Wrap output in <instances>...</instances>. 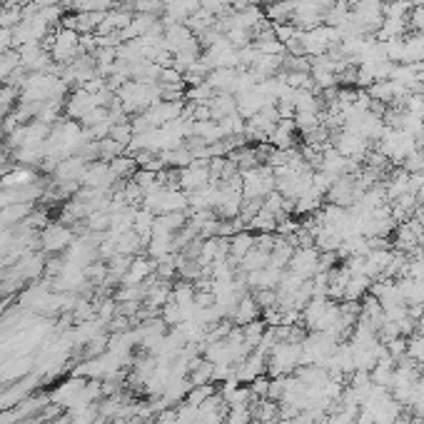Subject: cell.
I'll use <instances>...</instances> for the list:
<instances>
[{
  "mask_svg": "<svg viewBox=\"0 0 424 424\" xmlns=\"http://www.w3.org/2000/svg\"><path fill=\"white\" fill-rule=\"evenodd\" d=\"M297 362H302V344L280 342V344H275V350H272V362H269V367H272V374H287V372H292V367Z\"/></svg>",
  "mask_w": 424,
  "mask_h": 424,
  "instance_id": "52a82bcc",
  "label": "cell"
},
{
  "mask_svg": "<svg viewBox=\"0 0 424 424\" xmlns=\"http://www.w3.org/2000/svg\"><path fill=\"white\" fill-rule=\"evenodd\" d=\"M15 48V35L13 28H0V52H8Z\"/></svg>",
  "mask_w": 424,
  "mask_h": 424,
  "instance_id": "d6986e66",
  "label": "cell"
},
{
  "mask_svg": "<svg viewBox=\"0 0 424 424\" xmlns=\"http://www.w3.org/2000/svg\"><path fill=\"white\" fill-rule=\"evenodd\" d=\"M330 6H332L330 0H299L292 10V23L299 30L317 28V25L325 23V13Z\"/></svg>",
  "mask_w": 424,
  "mask_h": 424,
  "instance_id": "5b68a950",
  "label": "cell"
},
{
  "mask_svg": "<svg viewBox=\"0 0 424 424\" xmlns=\"http://www.w3.org/2000/svg\"><path fill=\"white\" fill-rule=\"evenodd\" d=\"M237 113V98L235 95H225V92H215V98L210 100V115L212 120H222L227 115Z\"/></svg>",
  "mask_w": 424,
  "mask_h": 424,
  "instance_id": "4fadbf2b",
  "label": "cell"
},
{
  "mask_svg": "<svg viewBox=\"0 0 424 424\" xmlns=\"http://www.w3.org/2000/svg\"><path fill=\"white\" fill-rule=\"evenodd\" d=\"M384 3H400V0H384Z\"/></svg>",
  "mask_w": 424,
  "mask_h": 424,
  "instance_id": "44dd1931",
  "label": "cell"
},
{
  "mask_svg": "<svg viewBox=\"0 0 424 424\" xmlns=\"http://www.w3.org/2000/svg\"><path fill=\"white\" fill-rule=\"evenodd\" d=\"M220 122V130H222V140L225 138H240V135H245V125L247 120L242 118L240 113H232L227 115V118H222Z\"/></svg>",
  "mask_w": 424,
  "mask_h": 424,
  "instance_id": "9a60e30c",
  "label": "cell"
},
{
  "mask_svg": "<svg viewBox=\"0 0 424 424\" xmlns=\"http://www.w3.org/2000/svg\"><path fill=\"white\" fill-rule=\"evenodd\" d=\"M400 63H424V41L417 33L404 38V45H402V60Z\"/></svg>",
  "mask_w": 424,
  "mask_h": 424,
  "instance_id": "5bb4252c",
  "label": "cell"
},
{
  "mask_svg": "<svg viewBox=\"0 0 424 424\" xmlns=\"http://www.w3.org/2000/svg\"><path fill=\"white\" fill-rule=\"evenodd\" d=\"M253 247H255V235L250 232V229L235 232V235L229 237V260H232L235 264H240L242 257H245Z\"/></svg>",
  "mask_w": 424,
  "mask_h": 424,
  "instance_id": "30bf717a",
  "label": "cell"
},
{
  "mask_svg": "<svg viewBox=\"0 0 424 424\" xmlns=\"http://www.w3.org/2000/svg\"><path fill=\"white\" fill-rule=\"evenodd\" d=\"M422 153H424V143H422Z\"/></svg>",
  "mask_w": 424,
  "mask_h": 424,
  "instance_id": "7402d4cb",
  "label": "cell"
},
{
  "mask_svg": "<svg viewBox=\"0 0 424 424\" xmlns=\"http://www.w3.org/2000/svg\"><path fill=\"white\" fill-rule=\"evenodd\" d=\"M402 165H404V170H407V172H412V175H414V172H424V153H422V150H414L412 155L402 162Z\"/></svg>",
  "mask_w": 424,
  "mask_h": 424,
  "instance_id": "ac0fdd59",
  "label": "cell"
},
{
  "mask_svg": "<svg viewBox=\"0 0 424 424\" xmlns=\"http://www.w3.org/2000/svg\"><path fill=\"white\" fill-rule=\"evenodd\" d=\"M287 267H290V272L302 277V280H312L320 272V253H317V247H297Z\"/></svg>",
  "mask_w": 424,
  "mask_h": 424,
  "instance_id": "8992f818",
  "label": "cell"
},
{
  "mask_svg": "<svg viewBox=\"0 0 424 424\" xmlns=\"http://www.w3.org/2000/svg\"><path fill=\"white\" fill-rule=\"evenodd\" d=\"M240 185L245 200H264L269 192H275V172L272 167L257 165L253 170L240 172Z\"/></svg>",
  "mask_w": 424,
  "mask_h": 424,
  "instance_id": "7a4b0ae2",
  "label": "cell"
},
{
  "mask_svg": "<svg viewBox=\"0 0 424 424\" xmlns=\"http://www.w3.org/2000/svg\"><path fill=\"white\" fill-rule=\"evenodd\" d=\"M295 132H297V125H295V120H280L275 125V130L269 132L267 143L272 145V148L277 150H290L295 143Z\"/></svg>",
  "mask_w": 424,
  "mask_h": 424,
  "instance_id": "9c48e42d",
  "label": "cell"
},
{
  "mask_svg": "<svg viewBox=\"0 0 424 424\" xmlns=\"http://www.w3.org/2000/svg\"><path fill=\"white\" fill-rule=\"evenodd\" d=\"M292 10L295 6L287 3V0H272L264 8V17H267L272 25H282V23H292Z\"/></svg>",
  "mask_w": 424,
  "mask_h": 424,
  "instance_id": "7c38bea8",
  "label": "cell"
},
{
  "mask_svg": "<svg viewBox=\"0 0 424 424\" xmlns=\"http://www.w3.org/2000/svg\"><path fill=\"white\" fill-rule=\"evenodd\" d=\"M332 148L337 150V153H342L347 160H355V162H362L369 155L367 140L362 138V135H357V132L347 130V127L332 132Z\"/></svg>",
  "mask_w": 424,
  "mask_h": 424,
  "instance_id": "277c9868",
  "label": "cell"
},
{
  "mask_svg": "<svg viewBox=\"0 0 424 424\" xmlns=\"http://www.w3.org/2000/svg\"><path fill=\"white\" fill-rule=\"evenodd\" d=\"M334 45H339V30L332 25H317V28L302 30L299 35V48H302V55L307 57L327 55Z\"/></svg>",
  "mask_w": 424,
  "mask_h": 424,
  "instance_id": "6da1fadb",
  "label": "cell"
},
{
  "mask_svg": "<svg viewBox=\"0 0 424 424\" xmlns=\"http://www.w3.org/2000/svg\"><path fill=\"white\" fill-rule=\"evenodd\" d=\"M155 269V262H150V260H145V257H138L135 262L130 264V269H127V275H125V282L127 285H135V282H140L143 277H148L150 272Z\"/></svg>",
  "mask_w": 424,
  "mask_h": 424,
  "instance_id": "2e32d148",
  "label": "cell"
},
{
  "mask_svg": "<svg viewBox=\"0 0 424 424\" xmlns=\"http://www.w3.org/2000/svg\"><path fill=\"white\" fill-rule=\"evenodd\" d=\"M402 108L407 110V113L417 115V118H422V120H424V90L409 92L407 98H404V103H402Z\"/></svg>",
  "mask_w": 424,
  "mask_h": 424,
  "instance_id": "e0dca14e",
  "label": "cell"
},
{
  "mask_svg": "<svg viewBox=\"0 0 424 424\" xmlns=\"http://www.w3.org/2000/svg\"><path fill=\"white\" fill-rule=\"evenodd\" d=\"M43 247H45L48 253H57V250H68L73 245V229L68 225L57 222V225H50V227L43 229Z\"/></svg>",
  "mask_w": 424,
  "mask_h": 424,
  "instance_id": "ba28073f",
  "label": "cell"
},
{
  "mask_svg": "<svg viewBox=\"0 0 424 424\" xmlns=\"http://www.w3.org/2000/svg\"><path fill=\"white\" fill-rule=\"evenodd\" d=\"M419 332L424 334V315H422V320H419Z\"/></svg>",
  "mask_w": 424,
  "mask_h": 424,
  "instance_id": "ffe728a7",
  "label": "cell"
},
{
  "mask_svg": "<svg viewBox=\"0 0 424 424\" xmlns=\"http://www.w3.org/2000/svg\"><path fill=\"white\" fill-rule=\"evenodd\" d=\"M200 60L205 63V68L210 70V73L220 68H240V50L222 35L218 43H212L210 48H205Z\"/></svg>",
  "mask_w": 424,
  "mask_h": 424,
  "instance_id": "3957f363",
  "label": "cell"
},
{
  "mask_svg": "<svg viewBox=\"0 0 424 424\" xmlns=\"http://www.w3.org/2000/svg\"><path fill=\"white\" fill-rule=\"evenodd\" d=\"M407 28H409L407 17H384L377 30V41L384 43V41H395V38H404Z\"/></svg>",
  "mask_w": 424,
  "mask_h": 424,
  "instance_id": "8fae6325",
  "label": "cell"
}]
</instances>
